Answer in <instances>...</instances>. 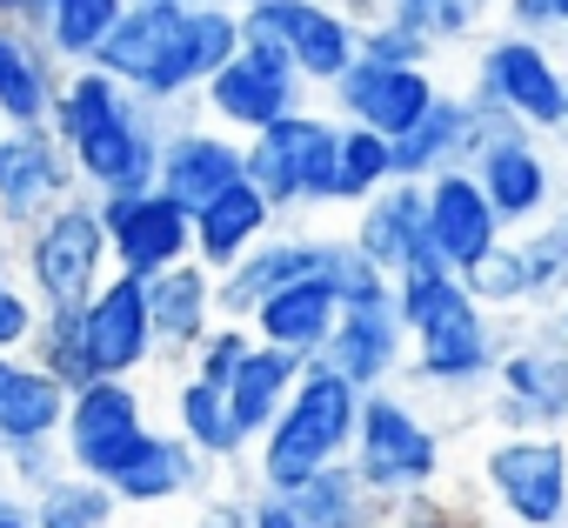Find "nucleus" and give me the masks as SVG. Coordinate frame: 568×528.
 <instances>
[{
	"label": "nucleus",
	"mask_w": 568,
	"mask_h": 528,
	"mask_svg": "<svg viewBox=\"0 0 568 528\" xmlns=\"http://www.w3.org/2000/svg\"><path fill=\"white\" fill-rule=\"evenodd\" d=\"M442 81L435 68H375V61H355L335 88H328V114L342 128H368L382 141H402L428 108H435Z\"/></svg>",
	"instance_id": "a211bd4d"
},
{
	"label": "nucleus",
	"mask_w": 568,
	"mask_h": 528,
	"mask_svg": "<svg viewBox=\"0 0 568 528\" xmlns=\"http://www.w3.org/2000/svg\"><path fill=\"white\" fill-rule=\"evenodd\" d=\"M247 348H254V335H247L241 322H214V328H207V342L181 362V375H194V382H207V388H227V382H234V368L247 362Z\"/></svg>",
	"instance_id": "a19ab883"
},
{
	"label": "nucleus",
	"mask_w": 568,
	"mask_h": 528,
	"mask_svg": "<svg viewBox=\"0 0 568 528\" xmlns=\"http://www.w3.org/2000/svg\"><path fill=\"white\" fill-rule=\"evenodd\" d=\"M141 8H227V14H241L247 0H141Z\"/></svg>",
	"instance_id": "8fccbe9b"
},
{
	"label": "nucleus",
	"mask_w": 568,
	"mask_h": 528,
	"mask_svg": "<svg viewBox=\"0 0 568 528\" xmlns=\"http://www.w3.org/2000/svg\"><path fill=\"white\" fill-rule=\"evenodd\" d=\"M101 207V227H108V261L114 275H134V282H154L168 275L174 261H194V214L174 207L168 194H128V201H94Z\"/></svg>",
	"instance_id": "dca6fc26"
},
{
	"label": "nucleus",
	"mask_w": 568,
	"mask_h": 528,
	"mask_svg": "<svg viewBox=\"0 0 568 528\" xmlns=\"http://www.w3.org/2000/svg\"><path fill=\"white\" fill-rule=\"evenodd\" d=\"M241 181V141L207 128L201 108H168V134H161V167H154V194H168L174 207H207L221 187Z\"/></svg>",
	"instance_id": "f3484780"
},
{
	"label": "nucleus",
	"mask_w": 568,
	"mask_h": 528,
	"mask_svg": "<svg viewBox=\"0 0 568 528\" xmlns=\"http://www.w3.org/2000/svg\"><path fill=\"white\" fill-rule=\"evenodd\" d=\"M54 475H68V455H61V441H34V448H0V481H8L21 501L34 495V488H48Z\"/></svg>",
	"instance_id": "37998d69"
},
{
	"label": "nucleus",
	"mask_w": 568,
	"mask_h": 528,
	"mask_svg": "<svg viewBox=\"0 0 568 528\" xmlns=\"http://www.w3.org/2000/svg\"><path fill=\"white\" fill-rule=\"evenodd\" d=\"M355 61H375V68H435V48L395 21H375L355 34Z\"/></svg>",
	"instance_id": "79ce46f5"
},
{
	"label": "nucleus",
	"mask_w": 568,
	"mask_h": 528,
	"mask_svg": "<svg viewBox=\"0 0 568 528\" xmlns=\"http://www.w3.org/2000/svg\"><path fill=\"white\" fill-rule=\"evenodd\" d=\"M34 328H41V302H34L14 275H0V355L21 362L28 342H34Z\"/></svg>",
	"instance_id": "c03bdc74"
},
{
	"label": "nucleus",
	"mask_w": 568,
	"mask_h": 528,
	"mask_svg": "<svg viewBox=\"0 0 568 528\" xmlns=\"http://www.w3.org/2000/svg\"><path fill=\"white\" fill-rule=\"evenodd\" d=\"M561 134H568V114H561Z\"/></svg>",
	"instance_id": "4d7b16f0"
},
{
	"label": "nucleus",
	"mask_w": 568,
	"mask_h": 528,
	"mask_svg": "<svg viewBox=\"0 0 568 528\" xmlns=\"http://www.w3.org/2000/svg\"><path fill=\"white\" fill-rule=\"evenodd\" d=\"M548 328H555V342H561V348H568V288H561V295H555V322H548Z\"/></svg>",
	"instance_id": "3c124183"
},
{
	"label": "nucleus",
	"mask_w": 568,
	"mask_h": 528,
	"mask_svg": "<svg viewBox=\"0 0 568 528\" xmlns=\"http://www.w3.org/2000/svg\"><path fill=\"white\" fill-rule=\"evenodd\" d=\"M348 247L382 282H402L415 268H442V261L428 254V201H422L415 181H388L375 201H362L355 221H348Z\"/></svg>",
	"instance_id": "aec40b11"
},
{
	"label": "nucleus",
	"mask_w": 568,
	"mask_h": 528,
	"mask_svg": "<svg viewBox=\"0 0 568 528\" xmlns=\"http://www.w3.org/2000/svg\"><path fill=\"white\" fill-rule=\"evenodd\" d=\"M322 247H328V234L274 227L254 254H241L227 275H214V308H221V322H241V328H247L281 288H295V282L322 275Z\"/></svg>",
	"instance_id": "412c9836"
},
{
	"label": "nucleus",
	"mask_w": 568,
	"mask_h": 528,
	"mask_svg": "<svg viewBox=\"0 0 568 528\" xmlns=\"http://www.w3.org/2000/svg\"><path fill=\"white\" fill-rule=\"evenodd\" d=\"M68 422V388L48 382L41 368L14 362L8 388H0V448H34V441H61Z\"/></svg>",
	"instance_id": "473e14b6"
},
{
	"label": "nucleus",
	"mask_w": 568,
	"mask_h": 528,
	"mask_svg": "<svg viewBox=\"0 0 568 528\" xmlns=\"http://www.w3.org/2000/svg\"><path fill=\"white\" fill-rule=\"evenodd\" d=\"M194 108H201L207 128H221L234 141H254L274 121H288L295 108H308V88H302V74L288 68V54H281L274 41L241 34V54L194 94Z\"/></svg>",
	"instance_id": "9b49d317"
},
{
	"label": "nucleus",
	"mask_w": 568,
	"mask_h": 528,
	"mask_svg": "<svg viewBox=\"0 0 568 528\" xmlns=\"http://www.w3.org/2000/svg\"><path fill=\"white\" fill-rule=\"evenodd\" d=\"M315 368L342 375L355 395H375V388H395V375L408 368V328H402V308H395V282L342 302L335 315V335L322 342Z\"/></svg>",
	"instance_id": "4468645a"
},
{
	"label": "nucleus",
	"mask_w": 568,
	"mask_h": 528,
	"mask_svg": "<svg viewBox=\"0 0 568 528\" xmlns=\"http://www.w3.org/2000/svg\"><path fill=\"white\" fill-rule=\"evenodd\" d=\"M521 247H528V261H535V295L555 302V295L568 288V201H561L541 227H528Z\"/></svg>",
	"instance_id": "ea45409f"
},
{
	"label": "nucleus",
	"mask_w": 568,
	"mask_h": 528,
	"mask_svg": "<svg viewBox=\"0 0 568 528\" xmlns=\"http://www.w3.org/2000/svg\"><path fill=\"white\" fill-rule=\"evenodd\" d=\"M28 521L34 528H114L121 501H114V488H101V481L68 468V475H54L48 488L28 495Z\"/></svg>",
	"instance_id": "c9c22d12"
},
{
	"label": "nucleus",
	"mask_w": 568,
	"mask_h": 528,
	"mask_svg": "<svg viewBox=\"0 0 568 528\" xmlns=\"http://www.w3.org/2000/svg\"><path fill=\"white\" fill-rule=\"evenodd\" d=\"M475 108L501 114L508 128L548 141L561 134V114H568V68L555 54V41H521V34H488L475 48V88H468Z\"/></svg>",
	"instance_id": "6e6552de"
},
{
	"label": "nucleus",
	"mask_w": 568,
	"mask_h": 528,
	"mask_svg": "<svg viewBox=\"0 0 568 528\" xmlns=\"http://www.w3.org/2000/svg\"><path fill=\"white\" fill-rule=\"evenodd\" d=\"M0 528H34V521H28V501H21L14 488H8V501H0Z\"/></svg>",
	"instance_id": "09e8293b"
},
{
	"label": "nucleus",
	"mask_w": 568,
	"mask_h": 528,
	"mask_svg": "<svg viewBox=\"0 0 568 528\" xmlns=\"http://www.w3.org/2000/svg\"><path fill=\"white\" fill-rule=\"evenodd\" d=\"M475 475L508 528H568V441L561 435H495Z\"/></svg>",
	"instance_id": "9d476101"
},
{
	"label": "nucleus",
	"mask_w": 568,
	"mask_h": 528,
	"mask_svg": "<svg viewBox=\"0 0 568 528\" xmlns=\"http://www.w3.org/2000/svg\"><path fill=\"white\" fill-rule=\"evenodd\" d=\"M14 254V282L41 302V315H74L94 302V288L114 275L108 261V227L94 194H68L48 221H34L28 234L8 241Z\"/></svg>",
	"instance_id": "20e7f679"
},
{
	"label": "nucleus",
	"mask_w": 568,
	"mask_h": 528,
	"mask_svg": "<svg viewBox=\"0 0 568 528\" xmlns=\"http://www.w3.org/2000/svg\"><path fill=\"white\" fill-rule=\"evenodd\" d=\"M214 468L174 435V428H148V441L134 448V461L108 481L121 508H168V501H187V495H207Z\"/></svg>",
	"instance_id": "393cba45"
},
{
	"label": "nucleus",
	"mask_w": 568,
	"mask_h": 528,
	"mask_svg": "<svg viewBox=\"0 0 568 528\" xmlns=\"http://www.w3.org/2000/svg\"><path fill=\"white\" fill-rule=\"evenodd\" d=\"M148 395L134 388V382H88V388H74L68 395V422H61V455H68V468L74 475H88V481H114L128 461H134V448L148 441Z\"/></svg>",
	"instance_id": "f8f14e48"
},
{
	"label": "nucleus",
	"mask_w": 568,
	"mask_h": 528,
	"mask_svg": "<svg viewBox=\"0 0 568 528\" xmlns=\"http://www.w3.org/2000/svg\"><path fill=\"white\" fill-rule=\"evenodd\" d=\"M395 181V154L382 134L368 128H342V154H335V207H362Z\"/></svg>",
	"instance_id": "4c0bfd02"
},
{
	"label": "nucleus",
	"mask_w": 568,
	"mask_h": 528,
	"mask_svg": "<svg viewBox=\"0 0 568 528\" xmlns=\"http://www.w3.org/2000/svg\"><path fill=\"white\" fill-rule=\"evenodd\" d=\"M28 368H41L48 382H61L68 395L74 388H88L94 382V368H88V342H81V308L74 315H41V328H34V342H28V355H21Z\"/></svg>",
	"instance_id": "58836bf2"
},
{
	"label": "nucleus",
	"mask_w": 568,
	"mask_h": 528,
	"mask_svg": "<svg viewBox=\"0 0 568 528\" xmlns=\"http://www.w3.org/2000/svg\"><path fill=\"white\" fill-rule=\"evenodd\" d=\"M61 61L28 34L21 21H0V128H48V108L61 94Z\"/></svg>",
	"instance_id": "bb28decb"
},
{
	"label": "nucleus",
	"mask_w": 568,
	"mask_h": 528,
	"mask_svg": "<svg viewBox=\"0 0 568 528\" xmlns=\"http://www.w3.org/2000/svg\"><path fill=\"white\" fill-rule=\"evenodd\" d=\"M247 528H302V521H295V508L281 495H254L247 501Z\"/></svg>",
	"instance_id": "de8ad7c7"
},
{
	"label": "nucleus",
	"mask_w": 568,
	"mask_h": 528,
	"mask_svg": "<svg viewBox=\"0 0 568 528\" xmlns=\"http://www.w3.org/2000/svg\"><path fill=\"white\" fill-rule=\"evenodd\" d=\"M174 435H181L207 468H227V461L254 455V448H247V435H241V428H234V415H227V395H221V388H207V382H194V375H181V382H174Z\"/></svg>",
	"instance_id": "72a5a7b5"
},
{
	"label": "nucleus",
	"mask_w": 568,
	"mask_h": 528,
	"mask_svg": "<svg viewBox=\"0 0 568 528\" xmlns=\"http://www.w3.org/2000/svg\"><path fill=\"white\" fill-rule=\"evenodd\" d=\"M348 468L362 475V488L395 508V501H415V495H435L442 475H448V441L442 428L395 388H375L362 395V415H355V441H348Z\"/></svg>",
	"instance_id": "39448f33"
},
{
	"label": "nucleus",
	"mask_w": 568,
	"mask_h": 528,
	"mask_svg": "<svg viewBox=\"0 0 568 528\" xmlns=\"http://www.w3.org/2000/svg\"><path fill=\"white\" fill-rule=\"evenodd\" d=\"M495 21H501V34H521V41H561L555 0H501Z\"/></svg>",
	"instance_id": "a18cd8bd"
},
{
	"label": "nucleus",
	"mask_w": 568,
	"mask_h": 528,
	"mask_svg": "<svg viewBox=\"0 0 568 528\" xmlns=\"http://www.w3.org/2000/svg\"><path fill=\"white\" fill-rule=\"evenodd\" d=\"M274 227H281L274 207H267L247 181H234V187H221L207 207H194V261H201L207 275H227L234 261L254 254Z\"/></svg>",
	"instance_id": "cd10ccee"
},
{
	"label": "nucleus",
	"mask_w": 568,
	"mask_h": 528,
	"mask_svg": "<svg viewBox=\"0 0 568 528\" xmlns=\"http://www.w3.org/2000/svg\"><path fill=\"white\" fill-rule=\"evenodd\" d=\"M561 41H568V34H561Z\"/></svg>",
	"instance_id": "13d9d810"
},
{
	"label": "nucleus",
	"mask_w": 568,
	"mask_h": 528,
	"mask_svg": "<svg viewBox=\"0 0 568 528\" xmlns=\"http://www.w3.org/2000/svg\"><path fill=\"white\" fill-rule=\"evenodd\" d=\"M8 375H14V362H8V355H0V388H8Z\"/></svg>",
	"instance_id": "864d4df0"
},
{
	"label": "nucleus",
	"mask_w": 568,
	"mask_h": 528,
	"mask_svg": "<svg viewBox=\"0 0 568 528\" xmlns=\"http://www.w3.org/2000/svg\"><path fill=\"white\" fill-rule=\"evenodd\" d=\"M455 282L468 288V302L481 315H528V308H541V295H535V261H528L521 234H501L481 261H468Z\"/></svg>",
	"instance_id": "2f4dec72"
},
{
	"label": "nucleus",
	"mask_w": 568,
	"mask_h": 528,
	"mask_svg": "<svg viewBox=\"0 0 568 528\" xmlns=\"http://www.w3.org/2000/svg\"><path fill=\"white\" fill-rule=\"evenodd\" d=\"M81 342H88V368L94 382H134L154 362V322H148V282L134 275H108L94 288V302L81 308Z\"/></svg>",
	"instance_id": "6ab92c4d"
},
{
	"label": "nucleus",
	"mask_w": 568,
	"mask_h": 528,
	"mask_svg": "<svg viewBox=\"0 0 568 528\" xmlns=\"http://www.w3.org/2000/svg\"><path fill=\"white\" fill-rule=\"evenodd\" d=\"M74 187V161L48 128H0V241L48 221Z\"/></svg>",
	"instance_id": "2eb2a0df"
},
{
	"label": "nucleus",
	"mask_w": 568,
	"mask_h": 528,
	"mask_svg": "<svg viewBox=\"0 0 568 528\" xmlns=\"http://www.w3.org/2000/svg\"><path fill=\"white\" fill-rule=\"evenodd\" d=\"M495 8H501V0H402V8H395V28L422 34V41L442 54V48H455V41H475V34L495 21Z\"/></svg>",
	"instance_id": "e433bc0d"
},
{
	"label": "nucleus",
	"mask_w": 568,
	"mask_h": 528,
	"mask_svg": "<svg viewBox=\"0 0 568 528\" xmlns=\"http://www.w3.org/2000/svg\"><path fill=\"white\" fill-rule=\"evenodd\" d=\"M121 14H128V0H28L21 28L41 34V48L61 68H94V54L121 28Z\"/></svg>",
	"instance_id": "c756f323"
},
{
	"label": "nucleus",
	"mask_w": 568,
	"mask_h": 528,
	"mask_svg": "<svg viewBox=\"0 0 568 528\" xmlns=\"http://www.w3.org/2000/svg\"><path fill=\"white\" fill-rule=\"evenodd\" d=\"M241 34L274 41L308 94H328L355 68V21H342L328 0H247Z\"/></svg>",
	"instance_id": "ddd939ff"
},
{
	"label": "nucleus",
	"mask_w": 568,
	"mask_h": 528,
	"mask_svg": "<svg viewBox=\"0 0 568 528\" xmlns=\"http://www.w3.org/2000/svg\"><path fill=\"white\" fill-rule=\"evenodd\" d=\"M355 415H362V395H355L342 375H328V368L308 362V375L295 382L288 408H281V415L267 422V435L254 441V481H261L254 495H295V488L315 481L322 468L348 461Z\"/></svg>",
	"instance_id": "7ed1b4c3"
},
{
	"label": "nucleus",
	"mask_w": 568,
	"mask_h": 528,
	"mask_svg": "<svg viewBox=\"0 0 568 528\" xmlns=\"http://www.w3.org/2000/svg\"><path fill=\"white\" fill-rule=\"evenodd\" d=\"M468 174H475L488 214L501 221V234H528V227H541V221L561 207L555 154H548L535 134H521V128H508L501 114H488V108H481V141H475V154H468Z\"/></svg>",
	"instance_id": "1a4fd4ad"
},
{
	"label": "nucleus",
	"mask_w": 568,
	"mask_h": 528,
	"mask_svg": "<svg viewBox=\"0 0 568 528\" xmlns=\"http://www.w3.org/2000/svg\"><path fill=\"white\" fill-rule=\"evenodd\" d=\"M134 114H141V101H134L121 81H108L101 68H68V74H61V94H54V108H48V134H54L68 154H81V148L108 141L114 128H128Z\"/></svg>",
	"instance_id": "a878e982"
},
{
	"label": "nucleus",
	"mask_w": 568,
	"mask_h": 528,
	"mask_svg": "<svg viewBox=\"0 0 568 528\" xmlns=\"http://www.w3.org/2000/svg\"><path fill=\"white\" fill-rule=\"evenodd\" d=\"M395 308H402V328H408V368H402L408 382L462 395V388H481L495 375V362H501L495 315H481L448 268L402 275Z\"/></svg>",
	"instance_id": "f03ea898"
},
{
	"label": "nucleus",
	"mask_w": 568,
	"mask_h": 528,
	"mask_svg": "<svg viewBox=\"0 0 568 528\" xmlns=\"http://www.w3.org/2000/svg\"><path fill=\"white\" fill-rule=\"evenodd\" d=\"M335 315H342L335 282H328V275H308V282H295V288H281V295L247 322V335H254L261 348H281V355L315 362L322 342L335 335Z\"/></svg>",
	"instance_id": "c85d7f7f"
},
{
	"label": "nucleus",
	"mask_w": 568,
	"mask_h": 528,
	"mask_svg": "<svg viewBox=\"0 0 568 528\" xmlns=\"http://www.w3.org/2000/svg\"><path fill=\"white\" fill-rule=\"evenodd\" d=\"M422 201H428V254L442 261L448 275H462L468 261H481V254L501 241V221L488 214V201H481V187H475L468 167L435 174V181L422 187Z\"/></svg>",
	"instance_id": "4be33fe9"
},
{
	"label": "nucleus",
	"mask_w": 568,
	"mask_h": 528,
	"mask_svg": "<svg viewBox=\"0 0 568 528\" xmlns=\"http://www.w3.org/2000/svg\"><path fill=\"white\" fill-rule=\"evenodd\" d=\"M247 501L254 495H207L201 515H194V528H247Z\"/></svg>",
	"instance_id": "49530a36"
},
{
	"label": "nucleus",
	"mask_w": 568,
	"mask_h": 528,
	"mask_svg": "<svg viewBox=\"0 0 568 528\" xmlns=\"http://www.w3.org/2000/svg\"><path fill=\"white\" fill-rule=\"evenodd\" d=\"M241 54V14L227 8H141L128 0L121 28L94 54L108 81H121L141 108H187L227 61Z\"/></svg>",
	"instance_id": "f257e3e1"
},
{
	"label": "nucleus",
	"mask_w": 568,
	"mask_h": 528,
	"mask_svg": "<svg viewBox=\"0 0 568 528\" xmlns=\"http://www.w3.org/2000/svg\"><path fill=\"white\" fill-rule=\"evenodd\" d=\"M475 141H481V108L468 101V94H455V88H442L435 94V108L402 134V141H388V154H395V181H415V187H428L435 174H448V167H468V154H475Z\"/></svg>",
	"instance_id": "5701e85b"
},
{
	"label": "nucleus",
	"mask_w": 568,
	"mask_h": 528,
	"mask_svg": "<svg viewBox=\"0 0 568 528\" xmlns=\"http://www.w3.org/2000/svg\"><path fill=\"white\" fill-rule=\"evenodd\" d=\"M495 335H501V362L488 375L495 382L488 422L501 435H561L568 428V348L535 315H495Z\"/></svg>",
	"instance_id": "0eeeda50"
},
{
	"label": "nucleus",
	"mask_w": 568,
	"mask_h": 528,
	"mask_svg": "<svg viewBox=\"0 0 568 528\" xmlns=\"http://www.w3.org/2000/svg\"><path fill=\"white\" fill-rule=\"evenodd\" d=\"M0 275H8V241H0Z\"/></svg>",
	"instance_id": "6e6d98bb"
},
{
	"label": "nucleus",
	"mask_w": 568,
	"mask_h": 528,
	"mask_svg": "<svg viewBox=\"0 0 568 528\" xmlns=\"http://www.w3.org/2000/svg\"><path fill=\"white\" fill-rule=\"evenodd\" d=\"M335 154H342V121L322 108H295L267 134L241 141V181L281 214H328L335 207Z\"/></svg>",
	"instance_id": "423d86ee"
},
{
	"label": "nucleus",
	"mask_w": 568,
	"mask_h": 528,
	"mask_svg": "<svg viewBox=\"0 0 568 528\" xmlns=\"http://www.w3.org/2000/svg\"><path fill=\"white\" fill-rule=\"evenodd\" d=\"M21 8H28V0H0V21H21Z\"/></svg>",
	"instance_id": "603ef678"
},
{
	"label": "nucleus",
	"mask_w": 568,
	"mask_h": 528,
	"mask_svg": "<svg viewBox=\"0 0 568 528\" xmlns=\"http://www.w3.org/2000/svg\"><path fill=\"white\" fill-rule=\"evenodd\" d=\"M148 322H154V355L181 368V362L207 342V328L221 322V308H214V275L201 268V261H174L168 275L148 282Z\"/></svg>",
	"instance_id": "b1692460"
},
{
	"label": "nucleus",
	"mask_w": 568,
	"mask_h": 528,
	"mask_svg": "<svg viewBox=\"0 0 568 528\" xmlns=\"http://www.w3.org/2000/svg\"><path fill=\"white\" fill-rule=\"evenodd\" d=\"M308 375V362L302 355H281V348H247V362L234 368V382L221 388L227 395V415H234V428L247 435V448L267 435V422L288 408V395H295V382Z\"/></svg>",
	"instance_id": "7c9ffc66"
},
{
	"label": "nucleus",
	"mask_w": 568,
	"mask_h": 528,
	"mask_svg": "<svg viewBox=\"0 0 568 528\" xmlns=\"http://www.w3.org/2000/svg\"><path fill=\"white\" fill-rule=\"evenodd\" d=\"M555 14H561V34H568V0H555Z\"/></svg>",
	"instance_id": "5fc2aeb1"
},
{
	"label": "nucleus",
	"mask_w": 568,
	"mask_h": 528,
	"mask_svg": "<svg viewBox=\"0 0 568 528\" xmlns=\"http://www.w3.org/2000/svg\"><path fill=\"white\" fill-rule=\"evenodd\" d=\"M281 501L295 508L302 528H382V521H388V508L362 488V475H355L348 461L322 468L315 481H302L295 495H281Z\"/></svg>",
	"instance_id": "f704fd0d"
}]
</instances>
